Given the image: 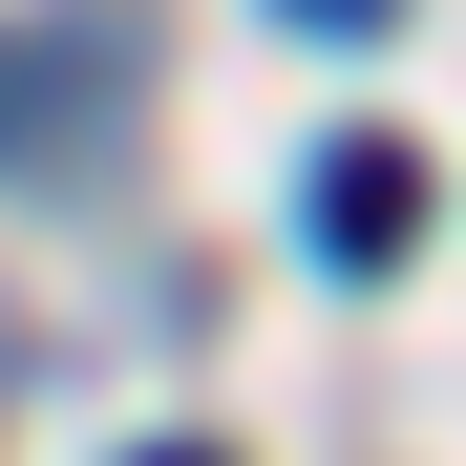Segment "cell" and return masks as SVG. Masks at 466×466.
<instances>
[{"label":"cell","mask_w":466,"mask_h":466,"mask_svg":"<svg viewBox=\"0 0 466 466\" xmlns=\"http://www.w3.org/2000/svg\"><path fill=\"white\" fill-rule=\"evenodd\" d=\"M127 22H64V43H0V170H43V191H86L106 148H127Z\"/></svg>","instance_id":"obj_1"},{"label":"cell","mask_w":466,"mask_h":466,"mask_svg":"<svg viewBox=\"0 0 466 466\" xmlns=\"http://www.w3.org/2000/svg\"><path fill=\"white\" fill-rule=\"evenodd\" d=\"M297 233H319V276H403L424 255V148L403 127H339L319 170H297Z\"/></svg>","instance_id":"obj_2"},{"label":"cell","mask_w":466,"mask_h":466,"mask_svg":"<svg viewBox=\"0 0 466 466\" xmlns=\"http://www.w3.org/2000/svg\"><path fill=\"white\" fill-rule=\"evenodd\" d=\"M276 22H297V43H381L403 0H276Z\"/></svg>","instance_id":"obj_3"},{"label":"cell","mask_w":466,"mask_h":466,"mask_svg":"<svg viewBox=\"0 0 466 466\" xmlns=\"http://www.w3.org/2000/svg\"><path fill=\"white\" fill-rule=\"evenodd\" d=\"M127 466H233V445H127Z\"/></svg>","instance_id":"obj_4"}]
</instances>
